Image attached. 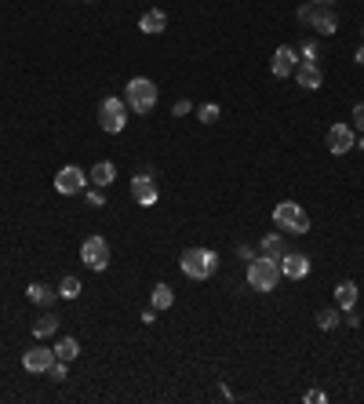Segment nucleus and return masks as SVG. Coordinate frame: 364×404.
<instances>
[{"mask_svg":"<svg viewBox=\"0 0 364 404\" xmlns=\"http://www.w3.org/2000/svg\"><path fill=\"white\" fill-rule=\"evenodd\" d=\"M273 226L281 229V233H310V215H306V208L303 204H295V201H281L273 208Z\"/></svg>","mask_w":364,"mask_h":404,"instance_id":"nucleus-3","label":"nucleus"},{"mask_svg":"<svg viewBox=\"0 0 364 404\" xmlns=\"http://www.w3.org/2000/svg\"><path fill=\"white\" fill-rule=\"evenodd\" d=\"M153 321H157V310H153V306H149V310L142 313V324H153Z\"/></svg>","mask_w":364,"mask_h":404,"instance_id":"nucleus-35","label":"nucleus"},{"mask_svg":"<svg viewBox=\"0 0 364 404\" xmlns=\"http://www.w3.org/2000/svg\"><path fill=\"white\" fill-rule=\"evenodd\" d=\"M339 324H342V321H339L335 310H320V313H317V328H320V332H332V328H339Z\"/></svg>","mask_w":364,"mask_h":404,"instance_id":"nucleus-24","label":"nucleus"},{"mask_svg":"<svg viewBox=\"0 0 364 404\" xmlns=\"http://www.w3.org/2000/svg\"><path fill=\"white\" fill-rule=\"evenodd\" d=\"M124 99H127V110L132 113H149L157 106V84L149 77H132L124 88Z\"/></svg>","mask_w":364,"mask_h":404,"instance_id":"nucleus-4","label":"nucleus"},{"mask_svg":"<svg viewBox=\"0 0 364 404\" xmlns=\"http://www.w3.org/2000/svg\"><path fill=\"white\" fill-rule=\"evenodd\" d=\"M55 360H58V357H55V346L48 350V346H40V339H37V346L23 353V368L33 372V375H48V368L55 365Z\"/></svg>","mask_w":364,"mask_h":404,"instance_id":"nucleus-9","label":"nucleus"},{"mask_svg":"<svg viewBox=\"0 0 364 404\" xmlns=\"http://www.w3.org/2000/svg\"><path fill=\"white\" fill-rule=\"evenodd\" d=\"M303 55H306L303 62H317V44H306V48H303Z\"/></svg>","mask_w":364,"mask_h":404,"instance_id":"nucleus-34","label":"nucleus"},{"mask_svg":"<svg viewBox=\"0 0 364 404\" xmlns=\"http://www.w3.org/2000/svg\"><path fill=\"white\" fill-rule=\"evenodd\" d=\"M263 255L281 259V255H284V237H281V233H266V237H263Z\"/></svg>","mask_w":364,"mask_h":404,"instance_id":"nucleus-22","label":"nucleus"},{"mask_svg":"<svg viewBox=\"0 0 364 404\" xmlns=\"http://www.w3.org/2000/svg\"><path fill=\"white\" fill-rule=\"evenodd\" d=\"M237 255H241L244 263H251V259H255V248H251V244H237Z\"/></svg>","mask_w":364,"mask_h":404,"instance_id":"nucleus-29","label":"nucleus"},{"mask_svg":"<svg viewBox=\"0 0 364 404\" xmlns=\"http://www.w3.org/2000/svg\"><path fill=\"white\" fill-rule=\"evenodd\" d=\"M88 204H92V208H102V204H106V197L99 194V189H88Z\"/></svg>","mask_w":364,"mask_h":404,"instance_id":"nucleus-30","label":"nucleus"},{"mask_svg":"<svg viewBox=\"0 0 364 404\" xmlns=\"http://www.w3.org/2000/svg\"><path fill=\"white\" fill-rule=\"evenodd\" d=\"M179 266H182V273H186L189 281H208L211 273L219 270V255L211 251V248H186Z\"/></svg>","mask_w":364,"mask_h":404,"instance_id":"nucleus-2","label":"nucleus"},{"mask_svg":"<svg viewBox=\"0 0 364 404\" xmlns=\"http://www.w3.org/2000/svg\"><path fill=\"white\" fill-rule=\"evenodd\" d=\"M353 146H357V135H353L350 124H332L328 127V153L342 157V153H350Z\"/></svg>","mask_w":364,"mask_h":404,"instance_id":"nucleus-10","label":"nucleus"},{"mask_svg":"<svg viewBox=\"0 0 364 404\" xmlns=\"http://www.w3.org/2000/svg\"><path fill=\"white\" fill-rule=\"evenodd\" d=\"M277 263H281V277H288V281H303L310 273V259L299 255V251H284Z\"/></svg>","mask_w":364,"mask_h":404,"instance_id":"nucleus-11","label":"nucleus"},{"mask_svg":"<svg viewBox=\"0 0 364 404\" xmlns=\"http://www.w3.org/2000/svg\"><path fill=\"white\" fill-rule=\"evenodd\" d=\"M353 58H357V66H364V44L357 48V55H353Z\"/></svg>","mask_w":364,"mask_h":404,"instance_id":"nucleus-36","label":"nucleus"},{"mask_svg":"<svg viewBox=\"0 0 364 404\" xmlns=\"http://www.w3.org/2000/svg\"><path fill=\"white\" fill-rule=\"evenodd\" d=\"M88 179H92L99 189H106V186H110V182L117 179V168H113L110 160H99V164L92 168V175H88Z\"/></svg>","mask_w":364,"mask_h":404,"instance_id":"nucleus-19","label":"nucleus"},{"mask_svg":"<svg viewBox=\"0 0 364 404\" xmlns=\"http://www.w3.org/2000/svg\"><path fill=\"white\" fill-rule=\"evenodd\" d=\"M313 11H317V4H313V0H310V4H303V8L295 11V18H299V23H306V26H310V18H313Z\"/></svg>","mask_w":364,"mask_h":404,"instance_id":"nucleus-27","label":"nucleus"},{"mask_svg":"<svg viewBox=\"0 0 364 404\" xmlns=\"http://www.w3.org/2000/svg\"><path fill=\"white\" fill-rule=\"evenodd\" d=\"M197 120H201V124H215V120H219V106H215V102H204L201 110H197Z\"/></svg>","mask_w":364,"mask_h":404,"instance_id":"nucleus-25","label":"nucleus"},{"mask_svg":"<svg viewBox=\"0 0 364 404\" xmlns=\"http://www.w3.org/2000/svg\"><path fill=\"white\" fill-rule=\"evenodd\" d=\"M281 284V263L273 255H255L248 263V288L251 291H273Z\"/></svg>","mask_w":364,"mask_h":404,"instance_id":"nucleus-1","label":"nucleus"},{"mask_svg":"<svg viewBox=\"0 0 364 404\" xmlns=\"http://www.w3.org/2000/svg\"><path fill=\"white\" fill-rule=\"evenodd\" d=\"M58 332V317L55 313H44V317H37V321H33V335L37 339H51Z\"/></svg>","mask_w":364,"mask_h":404,"instance_id":"nucleus-20","label":"nucleus"},{"mask_svg":"<svg viewBox=\"0 0 364 404\" xmlns=\"http://www.w3.org/2000/svg\"><path fill=\"white\" fill-rule=\"evenodd\" d=\"M124 124H127V102L117 99V95H106L99 102V127L106 135H120Z\"/></svg>","mask_w":364,"mask_h":404,"instance_id":"nucleus-5","label":"nucleus"},{"mask_svg":"<svg viewBox=\"0 0 364 404\" xmlns=\"http://www.w3.org/2000/svg\"><path fill=\"white\" fill-rule=\"evenodd\" d=\"M157 197H161V189H157V182H153V172H142L132 179V201L139 204V208H153L157 204Z\"/></svg>","mask_w":364,"mask_h":404,"instance_id":"nucleus-7","label":"nucleus"},{"mask_svg":"<svg viewBox=\"0 0 364 404\" xmlns=\"http://www.w3.org/2000/svg\"><path fill=\"white\" fill-rule=\"evenodd\" d=\"M77 353H80V343H77L73 335L58 339V346H55V357H58V360H66V365H70V360H77Z\"/></svg>","mask_w":364,"mask_h":404,"instance_id":"nucleus-21","label":"nucleus"},{"mask_svg":"<svg viewBox=\"0 0 364 404\" xmlns=\"http://www.w3.org/2000/svg\"><path fill=\"white\" fill-rule=\"evenodd\" d=\"M357 150H360V153H364V139H360V142H357Z\"/></svg>","mask_w":364,"mask_h":404,"instance_id":"nucleus-38","label":"nucleus"},{"mask_svg":"<svg viewBox=\"0 0 364 404\" xmlns=\"http://www.w3.org/2000/svg\"><path fill=\"white\" fill-rule=\"evenodd\" d=\"M306 400H310V404H320V400H328V393H320V390H310V393H306Z\"/></svg>","mask_w":364,"mask_h":404,"instance_id":"nucleus-33","label":"nucleus"},{"mask_svg":"<svg viewBox=\"0 0 364 404\" xmlns=\"http://www.w3.org/2000/svg\"><path fill=\"white\" fill-rule=\"evenodd\" d=\"M48 379H51V382H66V379H70V375H66V360H55V365L48 368Z\"/></svg>","mask_w":364,"mask_h":404,"instance_id":"nucleus-26","label":"nucleus"},{"mask_svg":"<svg viewBox=\"0 0 364 404\" xmlns=\"http://www.w3.org/2000/svg\"><path fill=\"white\" fill-rule=\"evenodd\" d=\"M80 263L88 270H95V273H102L106 266H110V244H106L102 237H88L80 244Z\"/></svg>","mask_w":364,"mask_h":404,"instance_id":"nucleus-6","label":"nucleus"},{"mask_svg":"<svg viewBox=\"0 0 364 404\" xmlns=\"http://www.w3.org/2000/svg\"><path fill=\"white\" fill-rule=\"evenodd\" d=\"M26 295H30V303H37V306H51V303L58 299V288H48V284L33 281V284L26 288Z\"/></svg>","mask_w":364,"mask_h":404,"instance_id":"nucleus-16","label":"nucleus"},{"mask_svg":"<svg viewBox=\"0 0 364 404\" xmlns=\"http://www.w3.org/2000/svg\"><path fill=\"white\" fill-rule=\"evenodd\" d=\"M353 120H357L360 132H364V102H357V106H353Z\"/></svg>","mask_w":364,"mask_h":404,"instance_id":"nucleus-32","label":"nucleus"},{"mask_svg":"<svg viewBox=\"0 0 364 404\" xmlns=\"http://www.w3.org/2000/svg\"><path fill=\"white\" fill-rule=\"evenodd\" d=\"M357 284L353 281H339V288H335V303H339V310H353L357 306Z\"/></svg>","mask_w":364,"mask_h":404,"instance_id":"nucleus-18","label":"nucleus"},{"mask_svg":"<svg viewBox=\"0 0 364 404\" xmlns=\"http://www.w3.org/2000/svg\"><path fill=\"white\" fill-rule=\"evenodd\" d=\"M342 324H350V328H357V324H360V317H357V306H353V310H346V317H342Z\"/></svg>","mask_w":364,"mask_h":404,"instance_id":"nucleus-31","label":"nucleus"},{"mask_svg":"<svg viewBox=\"0 0 364 404\" xmlns=\"http://www.w3.org/2000/svg\"><path fill=\"white\" fill-rule=\"evenodd\" d=\"M310 26H313L320 37H332V33L339 30V18H335V11H332V8L317 4V11H313V18H310Z\"/></svg>","mask_w":364,"mask_h":404,"instance_id":"nucleus-14","label":"nucleus"},{"mask_svg":"<svg viewBox=\"0 0 364 404\" xmlns=\"http://www.w3.org/2000/svg\"><path fill=\"white\" fill-rule=\"evenodd\" d=\"M84 186H88V175H84V168H77V164L58 168V175H55V189H58V194L73 197V194H84Z\"/></svg>","mask_w":364,"mask_h":404,"instance_id":"nucleus-8","label":"nucleus"},{"mask_svg":"<svg viewBox=\"0 0 364 404\" xmlns=\"http://www.w3.org/2000/svg\"><path fill=\"white\" fill-rule=\"evenodd\" d=\"M149 306H153L157 313L175 306V291H171V284H157L153 291H149Z\"/></svg>","mask_w":364,"mask_h":404,"instance_id":"nucleus-17","label":"nucleus"},{"mask_svg":"<svg viewBox=\"0 0 364 404\" xmlns=\"http://www.w3.org/2000/svg\"><path fill=\"white\" fill-rule=\"evenodd\" d=\"M291 77L299 80V88H306V91H317L320 84H325V73H320V66H317V62H299Z\"/></svg>","mask_w":364,"mask_h":404,"instance_id":"nucleus-13","label":"nucleus"},{"mask_svg":"<svg viewBox=\"0 0 364 404\" xmlns=\"http://www.w3.org/2000/svg\"><path fill=\"white\" fill-rule=\"evenodd\" d=\"M84 288H80V277H62V284H58V299H77Z\"/></svg>","mask_w":364,"mask_h":404,"instance_id":"nucleus-23","label":"nucleus"},{"mask_svg":"<svg viewBox=\"0 0 364 404\" xmlns=\"http://www.w3.org/2000/svg\"><path fill=\"white\" fill-rule=\"evenodd\" d=\"M189 110H194V102H189V99H179L175 106H171V117H186Z\"/></svg>","mask_w":364,"mask_h":404,"instance_id":"nucleus-28","label":"nucleus"},{"mask_svg":"<svg viewBox=\"0 0 364 404\" xmlns=\"http://www.w3.org/2000/svg\"><path fill=\"white\" fill-rule=\"evenodd\" d=\"M295 66H299V55H295V48L281 44V48L273 51V62H270V73H273L277 80H284V77H291V73H295Z\"/></svg>","mask_w":364,"mask_h":404,"instance_id":"nucleus-12","label":"nucleus"},{"mask_svg":"<svg viewBox=\"0 0 364 404\" xmlns=\"http://www.w3.org/2000/svg\"><path fill=\"white\" fill-rule=\"evenodd\" d=\"M139 30H142L146 37H157V33H164V30H168V15H164L161 8H149V11L139 18Z\"/></svg>","mask_w":364,"mask_h":404,"instance_id":"nucleus-15","label":"nucleus"},{"mask_svg":"<svg viewBox=\"0 0 364 404\" xmlns=\"http://www.w3.org/2000/svg\"><path fill=\"white\" fill-rule=\"evenodd\" d=\"M313 4H325V8H332V4H335V0H313Z\"/></svg>","mask_w":364,"mask_h":404,"instance_id":"nucleus-37","label":"nucleus"},{"mask_svg":"<svg viewBox=\"0 0 364 404\" xmlns=\"http://www.w3.org/2000/svg\"><path fill=\"white\" fill-rule=\"evenodd\" d=\"M360 33H364V30H360Z\"/></svg>","mask_w":364,"mask_h":404,"instance_id":"nucleus-39","label":"nucleus"}]
</instances>
